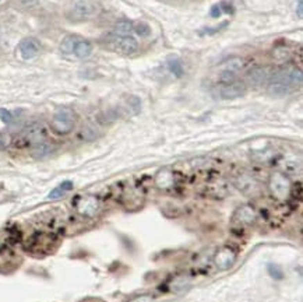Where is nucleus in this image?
I'll return each mask as SVG.
<instances>
[{
	"mask_svg": "<svg viewBox=\"0 0 303 302\" xmlns=\"http://www.w3.org/2000/svg\"><path fill=\"white\" fill-rule=\"evenodd\" d=\"M301 85H302V71L289 66L275 71L270 76L267 90L272 97H284L294 93Z\"/></svg>",
	"mask_w": 303,
	"mask_h": 302,
	"instance_id": "obj_1",
	"label": "nucleus"
},
{
	"mask_svg": "<svg viewBox=\"0 0 303 302\" xmlns=\"http://www.w3.org/2000/svg\"><path fill=\"white\" fill-rule=\"evenodd\" d=\"M248 91V87L243 81L239 80H235L231 83H218L217 85H214L212 88V97L215 100H236V98H241Z\"/></svg>",
	"mask_w": 303,
	"mask_h": 302,
	"instance_id": "obj_2",
	"label": "nucleus"
},
{
	"mask_svg": "<svg viewBox=\"0 0 303 302\" xmlns=\"http://www.w3.org/2000/svg\"><path fill=\"white\" fill-rule=\"evenodd\" d=\"M97 11L98 7L93 0H74L67 11V18L71 23H81L95 17Z\"/></svg>",
	"mask_w": 303,
	"mask_h": 302,
	"instance_id": "obj_3",
	"label": "nucleus"
},
{
	"mask_svg": "<svg viewBox=\"0 0 303 302\" xmlns=\"http://www.w3.org/2000/svg\"><path fill=\"white\" fill-rule=\"evenodd\" d=\"M50 127L59 136H64L73 132V129L76 127V117L73 111L67 108L59 109L50 121Z\"/></svg>",
	"mask_w": 303,
	"mask_h": 302,
	"instance_id": "obj_4",
	"label": "nucleus"
},
{
	"mask_svg": "<svg viewBox=\"0 0 303 302\" xmlns=\"http://www.w3.org/2000/svg\"><path fill=\"white\" fill-rule=\"evenodd\" d=\"M48 132L47 127L42 123H31L27 126L23 132L20 133L17 143H20V146H31L34 147L35 144H39L42 141L47 140Z\"/></svg>",
	"mask_w": 303,
	"mask_h": 302,
	"instance_id": "obj_5",
	"label": "nucleus"
},
{
	"mask_svg": "<svg viewBox=\"0 0 303 302\" xmlns=\"http://www.w3.org/2000/svg\"><path fill=\"white\" fill-rule=\"evenodd\" d=\"M270 192L278 200H285L291 192V181L281 172H274L270 178Z\"/></svg>",
	"mask_w": 303,
	"mask_h": 302,
	"instance_id": "obj_6",
	"label": "nucleus"
},
{
	"mask_svg": "<svg viewBox=\"0 0 303 302\" xmlns=\"http://www.w3.org/2000/svg\"><path fill=\"white\" fill-rule=\"evenodd\" d=\"M109 48L115 51L116 54L130 56L139 51V42L136 41V38H133L132 35H127V37L115 35L113 38L109 39Z\"/></svg>",
	"mask_w": 303,
	"mask_h": 302,
	"instance_id": "obj_7",
	"label": "nucleus"
},
{
	"mask_svg": "<svg viewBox=\"0 0 303 302\" xmlns=\"http://www.w3.org/2000/svg\"><path fill=\"white\" fill-rule=\"evenodd\" d=\"M257 218V213L253 206L250 204H243L241 207H238L236 211L233 213L232 216V225L233 227H249L252 225Z\"/></svg>",
	"mask_w": 303,
	"mask_h": 302,
	"instance_id": "obj_8",
	"label": "nucleus"
},
{
	"mask_svg": "<svg viewBox=\"0 0 303 302\" xmlns=\"http://www.w3.org/2000/svg\"><path fill=\"white\" fill-rule=\"evenodd\" d=\"M236 262V252L229 246H222L214 255V264L218 270L226 271L232 267Z\"/></svg>",
	"mask_w": 303,
	"mask_h": 302,
	"instance_id": "obj_9",
	"label": "nucleus"
},
{
	"mask_svg": "<svg viewBox=\"0 0 303 302\" xmlns=\"http://www.w3.org/2000/svg\"><path fill=\"white\" fill-rule=\"evenodd\" d=\"M18 51L21 54V58L25 59V60H30V59H34L35 56H38L39 52H41V42L38 39L32 38H25L20 42L18 45Z\"/></svg>",
	"mask_w": 303,
	"mask_h": 302,
	"instance_id": "obj_10",
	"label": "nucleus"
},
{
	"mask_svg": "<svg viewBox=\"0 0 303 302\" xmlns=\"http://www.w3.org/2000/svg\"><path fill=\"white\" fill-rule=\"evenodd\" d=\"M270 74H268V70L265 67H254L249 73V84L254 85V87H260L264 83L268 81Z\"/></svg>",
	"mask_w": 303,
	"mask_h": 302,
	"instance_id": "obj_11",
	"label": "nucleus"
},
{
	"mask_svg": "<svg viewBox=\"0 0 303 302\" xmlns=\"http://www.w3.org/2000/svg\"><path fill=\"white\" fill-rule=\"evenodd\" d=\"M54 144H52V143H49V141H42V143H39V144H35L34 147H32V151L31 154L34 158H45V157H48V155H50L54 151Z\"/></svg>",
	"mask_w": 303,
	"mask_h": 302,
	"instance_id": "obj_12",
	"label": "nucleus"
},
{
	"mask_svg": "<svg viewBox=\"0 0 303 302\" xmlns=\"http://www.w3.org/2000/svg\"><path fill=\"white\" fill-rule=\"evenodd\" d=\"M73 54L78 59H86L90 55L93 54V45L90 41L87 39H78V42L76 44V48L73 51Z\"/></svg>",
	"mask_w": 303,
	"mask_h": 302,
	"instance_id": "obj_13",
	"label": "nucleus"
},
{
	"mask_svg": "<svg viewBox=\"0 0 303 302\" xmlns=\"http://www.w3.org/2000/svg\"><path fill=\"white\" fill-rule=\"evenodd\" d=\"M73 189V182H70V181H64V182H62L59 186H56L53 190L49 193V199H52V200H54V199H60V197H63L64 194L67 193L69 190H71Z\"/></svg>",
	"mask_w": 303,
	"mask_h": 302,
	"instance_id": "obj_14",
	"label": "nucleus"
},
{
	"mask_svg": "<svg viewBox=\"0 0 303 302\" xmlns=\"http://www.w3.org/2000/svg\"><path fill=\"white\" fill-rule=\"evenodd\" d=\"M78 39L80 38L76 37V35L66 37V38L62 41V44H60V52H62L63 55L73 54V51H74V48H76V44L78 42Z\"/></svg>",
	"mask_w": 303,
	"mask_h": 302,
	"instance_id": "obj_15",
	"label": "nucleus"
},
{
	"mask_svg": "<svg viewBox=\"0 0 303 302\" xmlns=\"http://www.w3.org/2000/svg\"><path fill=\"white\" fill-rule=\"evenodd\" d=\"M133 27H134V24L132 21L122 20V21H119L115 25V35H117V37H127L133 31Z\"/></svg>",
	"mask_w": 303,
	"mask_h": 302,
	"instance_id": "obj_16",
	"label": "nucleus"
},
{
	"mask_svg": "<svg viewBox=\"0 0 303 302\" xmlns=\"http://www.w3.org/2000/svg\"><path fill=\"white\" fill-rule=\"evenodd\" d=\"M168 67L171 70L172 74L176 76V77H182L183 73H185V67H183V64L178 58H169L168 59Z\"/></svg>",
	"mask_w": 303,
	"mask_h": 302,
	"instance_id": "obj_17",
	"label": "nucleus"
},
{
	"mask_svg": "<svg viewBox=\"0 0 303 302\" xmlns=\"http://www.w3.org/2000/svg\"><path fill=\"white\" fill-rule=\"evenodd\" d=\"M98 136H100V133L97 130V127L93 126V124H87V126H84V127L81 129V132H80V137L84 140V141H93V140L97 139Z\"/></svg>",
	"mask_w": 303,
	"mask_h": 302,
	"instance_id": "obj_18",
	"label": "nucleus"
},
{
	"mask_svg": "<svg viewBox=\"0 0 303 302\" xmlns=\"http://www.w3.org/2000/svg\"><path fill=\"white\" fill-rule=\"evenodd\" d=\"M243 66H245V60H243L242 58H231V59L224 64V70H225V71L238 73L239 70L243 69Z\"/></svg>",
	"mask_w": 303,
	"mask_h": 302,
	"instance_id": "obj_19",
	"label": "nucleus"
},
{
	"mask_svg": "<svg viewBox=\"0 0 303 302\" xmlns=\"http://www.w3.org/2000/svg\"><path fill=\"white\" fill-rule=\"evenodd\" d=\"M133 31L136 32L137 35H140V37H144V38H146V37H148V35L151 34V27H150L147 23L140 21V23L134 24Z\"/></svg>",
	"mask_w": 303,
	"mask_h": 302,
	"instance_id": "obj_20",
	"label": "nucleus"
},
{
	"mask_svg": "<svg viewBox=\"0 0 303 302\" xmlns=\"http://www.w3.org/2000/svg\"><path fill=\"white\" fill-rule=\"evenodd\" d=\"M267 271H268L270 277L274 280H277V281H280V280L284 279V271L281 270L277 264H274V263L267 264Z\"/></svg>",
	"mask_w": 303,
	"mask_h": 302,
	"instance_id": "obj_21",
	"label": "nucleus"
},
{
	"mask_svg": "<svg viewBox=\"0 0 303 302\" xmlns=\"http://www.w3.org/2000/svg\"><path fill=\"white\" fill-rule=\"evenodd\" d=\"M189 284H190L189 279H186V277H179V279H176L175 281H172L171 288H172V291L180 293V291H183L185 288H187Z\"/></svg>",
	"mask_w": 303,
	"mask_h": 302,
	"instance_id": "obj_22",
	"label": "nucleus"
},
{
	"mask_svg": "<svg viewBox=\"0 0 303 302\" xmlns=\"http://www.w3.org/2000/svg\"><path fill=\"white\" fill-rule=\"evenodd\" d=\"M0 121L6 124L11 123V122H13V114H11L8 109L0 108Z\"/></svg>",
	"mask_w": 303,
	"mask_h": 302,
	"instance_id": "obj_23",
	"label": "nucleus"
},
{
	"mask_svg": "<svg viewBox=\"0 0 303 302\" xmlns=\"http://www.w3.org/2000/svg\"><path fill=\"white\" fill-rule=\"evenodd\" d=\"M129 302H154V297L151 294H141L132 298Z\"/></svg>",
	"mask_w": 303,
	"mask_h": 302,
	"instance_id": "obj_24",
	"label": "nucleus"
},
{
	"mask_svg": "<svg viewBox=\"0 0 303 302\" xmlns=\"http://www.w3.org/2000/svg\"><path fill=\"white\" fill-rule=\"evenodd\" d=\"M39 0H20V4L23 6V7H34V6H37L38 4Z\"/></svg>",
	"mask_w": 303,
	"mask_h": 302,
	"instance_id": "obj_25",
	"label": "nucleus"
},
{
	"mask_svg": "<svg viewBox=\"0 0 303 302\" xmlns=\"http://www.w3.org/2000/svg\"><path fill=\"white\" fill-rule=\"evenodd\" d=\"M7 146H8V139L3 134V133H0V150H4Z\"/></svg>",
	"mask_w": 303,
	"mask_h": 302,
	"instance_id": "obj_26",
	"label": "nucleus"
},
{
	"mask_svg": "<svg viewBox=\"0 0 303 302\" xmlns=\"http://www.w3.org/2000/svg\"><path fill=\"white\" fill-rule=\"evenodd\" d=\"M211 16L215 17V18L221 16V6H218V4L212 6V8H211Z\"/></svg>",
	"mask_w": 303,
	"mask_h": 302,
	"instance_id": "obj_27",
	"label": "nucleus"
},
{
	"mask_svg": "<svg viewBox=\"0 0 303 302\" xmlns=\"http://www.w3.org/2000/svg\"><path fill=\"white\" fill-rule=\"evenodd\" d=\"M298 14H299V17H302V0H299V3H298Z\"/></svg>",
	"mask_w": 303,
	"mask_h": 302,
	"instance_id": "obj_28",
	"label": "nucleus"
},
{
	"mask_svg": "<svg viewBox=\"0 0 303 302\" xmlns=\"http://www.w3.org/2000/svg\"><path fill=\"white\" fill-rule=\"evenodd\" d=\"M83 302H102V301H100V300H94V298H88V300H86V301Z\"/></svg>",
	"mask_w": 303,
	"mask_h": 302,
	"instance_id": "obj_29",
	"label": "nucleus"
}]
</instances>
